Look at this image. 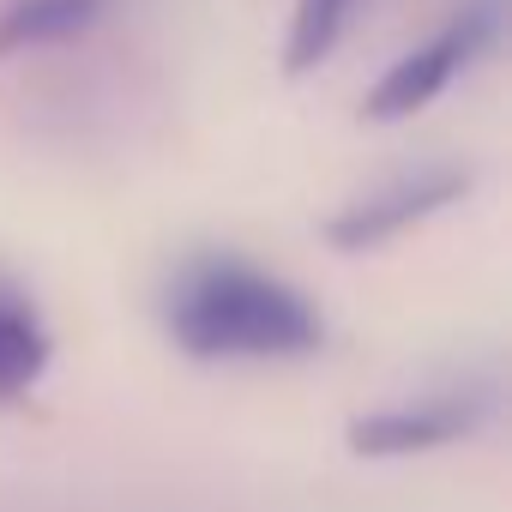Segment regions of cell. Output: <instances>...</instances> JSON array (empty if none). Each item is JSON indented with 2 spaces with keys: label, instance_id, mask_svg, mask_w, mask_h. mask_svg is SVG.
Masks as SVG:
<instances>
[{
  "label": "cell",
  "instance_id": "cell-1",
  "mask_svg": "<svg viewBox=\"0 0 512 512\" xmlns=\"http://www.w3.org/2000/svg\"><path fill=\"white\" fill-rule=\"evenodd\" d=\"M163 332L193 362H302L326 344L320 308L241 253H193L163 290Z\"/></svg>",
  "mask_w": 512,
  "mask_h": 512
},
{
  "label": "cell",
  "instance_id": "cell-2",
  "mask_svg": "<svg viewBox=\"0 0 512 512\" xmlns=\"http://www.w3.org/2000/svg\"><path fill=\"white\" fill-rule=\"evenodd\" d=\"M500 43V0H470L464 13H452L422 49H410L404 61H392L374 91L362 97V121H410L422 115L434 97H446L488 49Z\"/></svg>",
  "mask_w": 512,
  "mask_h": 512
},
{
  "label": "cell",
  "instance_id": "cell-3",
  "mask_svg": "<svg viewBox=\"0 0 512 512\" xmlns=\"http://www.w3.org/2000/svg\"><path fill=\"white\" fill-rule=\"evenodd\" d=\"M476 187V175L464 163H422V169H404V175H386L380 187L356 193L344 211L326 217V241L338 253H368V247H386L398 235H410L416 223L440 217L446 205H458L464 193Z\"/></svg>",
  "mask_w": 512,
  "mask_h": 512
},
{
  "label": "cell",
  "instance_id": "cell-4",
  "mask_svg": "<svg viewBox=\"0 0 512 512\" xmlns=\"http://www.w3.org/2000/svg\"><path fill=\"white\" fill-rule=\"evenodd\" d=\"M494 410H500L494 380L434 386V392H416V398L386 404V410H374V416H356V422H350V452H362V458H410V452H434V446H452V440L476 434Z\"/></svg>",
  "mask_w": 512,
  "mask_h": 512
},
{
  "label": "cell",
  "instance_id": "cell-5",
  "mask_svg": "<svg viewBox=\"0 0 512 512\" xmlns=\"http://www.w3.org/2000/svg\"><path fill=\"white\" fill-rule=\"evenodd\" d=\"M109 13V0H7L0 7V61L37 55V49H67L91 37Z\"/></svg>",
  "mask_w": 512,
  "mask_h": 512
},
{
  "label": "cell",
  "instance_id": "cell-6",
  "mask_svg": "<svg viewBox=\"0 0 512 512\" xmlns=\"http://www.w3.org/2000/svg\"><path fill=\"white\" fill-rule=\"evenodd\" d=\"M55 362V338L37 314V302L0 278V404H19Z\"/></svg>",
  "mask_w": 512,
  "mask_h": 512
},
{
  "label": "cell",
  "instance_id": "cell-7",
  "mask_svg": "<svg viewBox=\"0 0 512 512\" xmlns=\"http://www.w3.org/2000/svg\"><path fill=\"white\" fill-rule=\"evenodd\" d=\"M356 19V0H296V13H290V31H284V73L302 79L314 73L350 31Z\"/></svg>",
  "mask_w": 512,
  "mask_h": 512
}]
</instances>
